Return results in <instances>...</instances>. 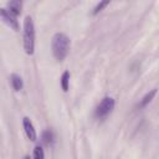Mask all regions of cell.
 <instances>
[{"mask_svg": "<svg viewBox=\"0 0 159 159\" xmlns=\"http://www.w3.org/2000/svg\"><path fill=\"white\" fill-rule=\"evenodd\" d=\"M70 45H71L70 37L63 32H57L53 35L51 47H52V55L56 58V61L61 62L66 58L70 50Z\"/></svg>", "mask_w": 159, "mask_h": 159, "instance_id": "obj_1", "label": "cell"}, {"mask_svg": "<svg viewBox=\"0 0 159 159\" xmlns=\"http://www.w3.org/2000/svg\"><path fill=\"white\" fill-rule=\"evenodd\" d=\"M24 48L27 55H32L35 50V26L31 16H26L24 21Z\"/></svg>", "mask_w": 159, "mask_h": 159, "instance_id": "obj_2", "label": "cell"}, {"mask_svg": "<svg viewBox=\"0 0 159 159\" xmlns=\"http://www.w3.org/2000/svg\"><path fill=\"white\" fill-rule=\"evenodd\" d=\"M113 108H114V99L112 97H104L101 101V103L97 106L96 112H94V116L97 118L102 119V118L107 117L113 111Z\"/></svg>", "mask_w": 159, "mask_h": 159, "instance_id": "obj_3", "label": "cell"}, {"mask_svg": "<svg viewBox=\"0 0 159 159\" xmlns=\"http://www.w3.org/2000/svg\"><path fill=\"white\" fill-rule=\"evenodd\" d=\"M0 19H1L6 25H9L10 27H12L15 31L19 30V22H17V20H16V16L12 15L7 9L0 7Z\"/></svg>", "mask_w": 159, "mask_h": 159, "instance_id": "obj_4", "label": "cell"}, {"mask_svg": "<svg viewBox=\"0 0 159 159\" xmlns=\"http://www.w3.org/2000/svg\"><path fill=\"white\" fill-rule=\"evenodd\" d=\"M22 125H24V129H25V133L27 135V138L32 142L36 140V130L34 128V124L31 123V120L27 118V117H24L22 119Z\"/></svg>", "mask_w": 159, "mask_h": 159, "instance_id": "obj_5", "label": "cell"}, {"mask_svg": "<svg viewBox=\"0 0 159 159\" xmlns=\"http://www.w3.org/2000/svg\"><path fill=\"white\" fill-rule=\"evenodd\" d=\"M7 10L12 15H15V16L20 15L21 14V10H22V0H9V2H7Z\"/></svg>", "mask_w": 159, "mask_h": 159, "instance_id": "obj_6", "label": "cell"}, {"mask_svg": "<svg viewBox=\"0 0 159 159\" xmlns=\"http://www.w3.org/2000/svg\"><path fill=\"white\" fill-rule=\"evenodd\" d=\"M10 82H11L12 88H14L16 92H19V91H21V89H22L24 83H22V78H21L19 75L12 73V75L10 76Z\"/></svg>", "mask_w": 159, "mask_h": 159, "instance_id": "obj_7", "label": "cell"}, {"mask_svg": "<svg viewBox=\"0 0 159 159\" xmlns=\"http://www.w3.org/2000/svg\"><path fill=\"white\" fill-rule=\"evenodd\" d=\"M155 93H157V88H154L153 91H150L149 93H147L143 98H142V101L139 102V104H138V108H144L153 98H154V96H155Z\"/></svg>", "mask_w": 159, "mask_h": 159, "instance_id": "obj_8", "label": "cell"}, {"mask_svg": "<svg viewBox=\"0 0 159 159\" xmlns=\"http://www.w3.org/2000/svg\"><path fill=\"white\" fill-rule=\"evenodd\" d=\"M61 87H62L63 92H67L68 91V87H70V72L68 71H65L62 73V77H61Z\"/></svg>", "mask_w": 159, "mask_h": 159, "instance_id": "obj_9", "label": "cell"}, {"mask_svg": "<svg viewBox=\"0 0 159 159\" xmlns=\"http://www.w3.org/2000/svg\"><path fill=\"white\" fill-rule=\"evenodd\" d=\"M41 138H42L43 144H46V145H51V144L53 143V133H52V130H50V129L45 130V132L42 133Z\"/></svg>", "mask_w": 159, "mask_h": 159, "instance_id": "obj_10", "label": "cell"}, {"mask_svg": "<svg viewBox=\"0 0 159 159\" xmlns=\"http://www.w3.org/2000/svg\"><path fill=\"white\" fill-rule=\"evenodd\" d=\"M111 1H112V0H101V1L97 4V6L94 7V10H93V12H92V14H93V15L99 14L104 7H107V5H108Z\"/></svg>", "mask_w": 159, "mask_h": 159, "instance_id": "obj_11", "label": "cell"}, {"mask_svg": "<svg viewBox=\"0 0 159 159\" xmlns=\"http://www.w3.org/2000/svg\"><path fill=\"white\" fill-rule=\"evenodd\" d=\"M43 157H45V154H43V149H42V147L36 145L35 149H34V158H35V159H42Z\"/></svg>", "mask_w": 159, "mask_h": 159, "instance_id": "obj_12", "label": "cell"}]
</instances>
